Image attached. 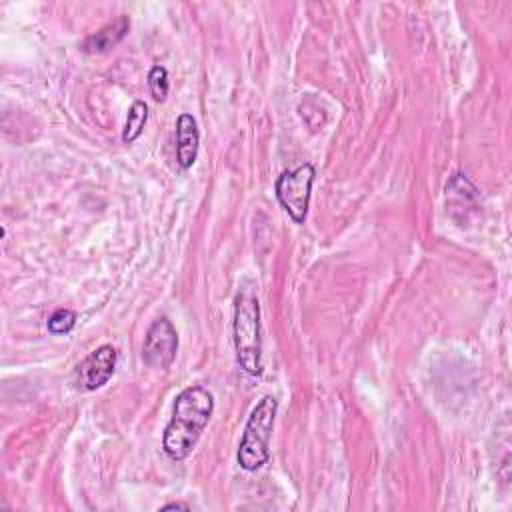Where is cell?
Instances as JSON below:
<instances>
[{"label": "cell", "instance_id": "cell-5", "mask_svg": "<svg viewBox=\"0 0 512 512\" xmlns=\"http://www.w3.org/2000/svg\"><path fill=\"white\" fill-rule=\"evenodd\" d=\"M178 354V332L174 324L160 316L156 318L144 336L142 360L152 370H168Z\"/></svg>", "mask_w": 512, "mask_h": 512}, {"label": "cell", "instance_id": "cell-12", "mask_svg": "<svg viewBox=\"0 0 512 512\" xmlns=\"http://www.w3.org/2000/svg\"><path fill=\"white\" fill-rule=\"evenodd\" d=\"M162 510H190V506L184 502H170V504H164Z\"/></svg>", "mask_w": 512, "mask_h": 512}, {"label": "cell", "instance_id": "cell-2", "mask_svg": "<svg viewBox=\"0 0 512 512\" xmlns=\"http://www.w3.org/2000/svg\"><path fill=\"white\" fill-rule=\"evenodd\" d=\"M232 338L236 350L238 366L258 378L264 370L262 362V324H260V304L250 288L238 290L234 298V320Z\"/></svg>", "mask_w": 512, "mask_h": 512}, {"label": "cell", "instance_id": "cell-10", "mask_svg": "<svg viewBox=\"0 0 512 512\" xmlns=\"http://www.w3.org/2000/svg\"><path fill=\"white\" fill-rule=\"evenodd\" d=\"M48 332L54 336L68 334L76 326V314L70 308H58L46 322Z\"/></svg>", "mask_w": 512, "mask_h": 512}, {"label": "cell", "instance_id": "cell-8", "mask_svg": "<svg viewBox=\"0 0 512 512\" xmlns=\"http://www.w3.org/2000/svg\"><path fill=\"white\" fill-rule=\"evenodd\" d=\"M130 28V20L128 16H118L114 22L106 24L104 28H100L98 32L86 36L80 44L82 52L86 54H104L108 52L110 48H114L128 32Z\"/></svg>", "mask_w": 512, "mask_h": 512}, {"label": "cell", "instance_id": "cell-1", "mask_svg": "<svg viewBox=\"0 0 512 512\" xmlns=\"http://www.w3.org/2000/svg\"><path fill=\"white\" fill-rule=\"evenodd\" d=\"M214 412V396L208 388L194 384L184 388L172 406V418L164 428L162 448L170 460L182 462L190 456L200 434Z\"/></svg>", "mask_w": 512, "mask_h": 512}, {"label": "cell", "instance_id": "cell-3", "mask_svg": "<svg viewBox=\"0 0 512 512\" xmlns=\"http://www.w3.org/2000/svg\"><path fill=\"white\" fill-rule=\"evenodd\" d=\"M278 412V400L272 394H266L252 408L240 444L236 460L242 470L256 472L270 460V436L274 430V420Z\"/></svg>", "mask_w": 512, "mask_h": 512}, {"label": "cell", "instance_id": "cell-6", "mask_svg": "<svg viewBox=\"0 0 512 512\" xmlns=\"http://www.w3.org/2000/svg\"><path fill=\"white\" fill-rule=\"evenodd\" d=\"M118 352L112 344H102L96 350H92L76 368L72 374V384L76 390L92 392L102 388L116 370Z\"/></svg>", "mask_w": 512, "mask_h": 512}, {"label": "cell", "instance_id": "cell-7", "mask_svg": "<svg viewBox=\"0 0 512 512\" xmlns=\"http://www.w3.org/2000/svg\"><path fill=\"white\" fill-rule=\"evenodd\" d=\"M200 134L192 114L182 112L176 120V162L182 170L192 168L198 156Z\"/></svg>", "mask_w": 512, "mask_h": 512}, {"label": "cell", "instance_id": "cell-9", "mask_svg": "<svg viewBox=\"0 0 512 512\" xmlns=\"http://www.w3.org/2000/svg\"><path fill=\"white\" fill-rule=\"evenodd\" d=\"M146 120H148V104L144 100H134L130 110H128L126 122H124L122 142L132 144L134 140H138L144 126H146Z\"/></svg>", "mask_w": 512, "mask_h": 512}, {"label": "cell", "instance_id": "cell-11", "mask_svg": "<svg viewBox=\"0 0 512 512\" xmlns=\"http://www.w3.org/2000/svg\"><path fill=\"white\" fill-rule=\"evenodd\" d=\"M148 86L156 102H164L168 96V70L164 66H152L148 72Z\"/></svg>", "mask_w": 512, "mask_h": 512}, {"label": "cell", "instance_id": "cell-4", "mask_svg": "<svg viewBox=\"0 0 512 512\" xmlns=\"http://www.w3.org/2000/svg\"><path fill=\"white\" fill-rule=\"evenodd\" d=\"M314 178V166L310 162H304L294 170H284L274 182L276 200L296 224L306 222Z\"/></svg>", "mask_w": 512, "mask_h": 512}]
</instances>
